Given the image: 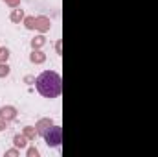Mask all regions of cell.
<instances>
[{
	"label": "cell",
	"mask_w": 158,
	"mask_h": 157,
	"mask_svg": "<svg viewBox=\"0 0 158 157\" xmlns=\"http://www.w3.org/2000/svg\"><path fill=\"white\" fill-rule=\"evenodd\" d=\"M35 85H37V91L39 94H42L44 98H57L63 91V81L61 76L53 70H44L42 74L37 76L35 79Z\"/></svg>",
	"instance_id": "cell-1"
},
{
	"label": "cell",
	"mask_w": 158,
	"mask_h": 157,
	"mask_svg": "<svg viewBox=\"0 0 158 157\" xmlns=\"http://www.w3.org/2000/svg\"><path fill=\"white\" fill-rule=\"evenodd\" d=\"M42 137H44V141H46V144H48V146L57 148V146L63 142V128L53 124V126H52V128L42 135Z\"/></svg>",
	"instance_id": "cell-2"
},
{
	"label": "cell",
	"mask_w": 158,
	"mask_h": 157,
	"mask_svg": "<svg viewBox=\"0 0 158 157\" xmlns=\"http://www.w3.org/2000/svg\"><path fill=\"white\" fill-rule=\"evenodd\" d=\"M50 28H52V20H50L48 17H44V15L35 17V30H37V32L44 34V32H48Z\"/></svg>",
	"instance_id": "cell-3"
},
{
	"label": "cell",
	"mask_w": 158,
	"mask_h": 157,
	"mask_svg": "<svg viewBox=\"0 0 158 157\" xmlns=\"http://www.w3.org/2000/svg\"><path fill=\"white\" fill-rule=\"evenodd\" d=\"M0 118H4L6 122H11L17 118V107L13 105H2L0 107Z\"/></svg>",
	"instance_id": "cell-4"
},
{
	"label": "cell",
	"mask_w": 158,
	"mask_h": 157,
	"mask_svg": "<svg viewBox=\"0 0 158 157\" xmlns=\"http://www.w3.org/2000/svg\"><path fill=\"white\" fill-rule=\"evenodd\" d=\"M52 126H53L52 118H40L39 122L35 124V129H37V133H39V135H44V133H46Z\"/></svg>",
	"instance_id": "cell-5"
},
{
	"label": "cell",
	"mask_w": 158,
	"mask_h": 157,
	"mask_svg": "<svg viewBox=\"0 0 158 157\" xmlns=\"http://www.w3.org/2000/svg\"><path fill=\"white\" fill-rule=\"evenodd\" d=\"M30 61L33 63V65H40V63H44L46 61V54L37 48V50H31V54H30Z\"/></svg>",
	"instance_id": "cell-6"
},
{
	"label": "cell",
	"mask_w": 158,
	"mask_h": 157,
	"mask_svg": "<svg viewBox=\"0 0 158 157\" xmlns=\"http://www.w3.org/2000/svg\"><path fill=\"white\" fill-rule=\"evenodd\" d=\"M24 17H26V15H24V11H22V9H20V6H19V7H13L11 15H9V20H11V22H15V24H20V22L24 20Z\"/></svg>",
	"instance_id": "cell-7"
},
{
	"label": "cell",
	"mask_w": 158,
	"mask_h": 157,
	"mask_svg": "<svg viewBox=\"0 0 158 157\" xmlns=\"http://www.w3.org/2000/svg\"><path fill=\"white\" fill-rule=\"evenodd\" d=\"M13 144L19 148V150H22V148H26L28 146V137L22 133V135H15L13 137Z\"/></svg>",
	"instance_id": "cell-8"
},
{
	"label": "cell",
	"mask_w": 158,
	"mask_h": 157,
	"mask_svg": "<svg viewBox=\"0 0 158 157\" xmlns=\"http://www.w3.org/2000/svg\"><path fill=\"white\" fill-rule=\"evenodd\" d=\"M44 44H46V37H44V35H35V37L31 39V48H33V50L42 48Z\"/></svg>",
	"instance_id": "cell-9"
},
{
	"label": "cell",
	"mask_w": 158,
	"mask_h": 157,
	"mask_svg": "<svg viewBox=\"0 0 158 157\" xmlns=\"http://www.w3.org/2000/svg\"><path fill=\"white\" fill-rule=\"evenodd\" d=\"M22 133L28 137V141H35V139H37V135H39V133H37V129H35V128H31V126H26Z\"/></svg>",
	"instance_id": "cell-10"
},
{
	"label": "cell",
	"mask_w": 158,
	"mask_h": 157,
	"mask_svg": "<svg viewBox=\"0 0 158 157\" xmlns=\"http://www.w3.org/2000/svg\"><path fill=\"white\" fill-rule=\"evenodd\" d=\"M24 26L26 30H35V17H24Z\"/></svg>",
	"instance_id": "cell-11"
},
{
	"label": "cell",
	"mask_w": 158,
	"mask_h": 157,
	"mask_svg": "<svg viewBox=\"0 0 158 157\" xmlns=\"http://www.w3.org/2000/svg\"><path fill=\"white\" fill-rule=\"evenodd\" d=\"M9 59V50L6 46H0V63H7Z\"/></svg>",
	"instance_id": "cell-12"
},
{
	"label": "cell",
	"mask_w": 158,
	"mask_h": 157,
	"mask_svg": "<svg viewBox=\"0 0 158 157\" xmlns=\"http://www.w3.org/2000/svg\"><path fill=\"white\" fill-rule=\"evenodd\" d=\"M9 72H11L9 65H7V63H0V78H6V76H9Z\"/></svg>",
	"instance_id": "cell-13"
},
{
	"label": "cell",
	"mask_w": 158,
	"mask_h": 157,
	"mask_svg": "<svg viewBox=\"0 0 158 157\" xmlns=\"http://www.w3.org/2000/svg\"><path fill=\"white\" fill-rule=\"evenodd\" d=\"M2 2H6L9 7H19L20 6V0H2Z\"/></svg>",
	"instance_id": "cell-14"
},
{
	"label": "cell",
	"mask_w": 158,
	"mask_h": 157,
	"mask_svg": "<svg viewBox=\"0 0 158 157\" xmlns=\"http://www.w3.org/2000/svg\"><path fill=\"white\" fill-rule=\"evenodd\" d=\"M28 157H39V150L37 148H28Z\"/></svg>",
	"instance_id": "cell-15"
},
{
	"label": "cell",
	"mask_w": 158,
	"mask_h": 157,
	"mask_svg": "<svg viewBox=\"0 0 158 157\" xmlns=\"http://www.w3.org/2000/svg\"><path fill=\"white\" fill-rule=\"evenodd\" d=\"M6 155H9V157H17V155H19V148L15 146L13 150H7V152H6Z\"/></svg>",
	"instance_id": "cell-16"
},
{
	"label": "cell",
	"mask_w": 158,
	"mask_h": 157,
	"mask_svg": "<svg viewBox=\"0 0 158 157\" xmlns=\"http://www.w3.org/2000/svg\"><path fill=\"white\" fill-rule=\"evenodd\" d=\"M6 124H7V122H6L4 118H0V131H4V129H6Z\"/></svg>",
	"instance_id": "cell-17"
},
{
	"label": "cell",
	"mask_w": 158,
	"mask_h": 157,
	"mask_svg": "<svg viewBox=\"0 0 158 157\" xmlns=\"http://www.w3.org/2000/svg\"><path fill=\"white\" fill-rule=\"evenodd\" d=\"M55 50H57V54H61V43H57V44H55Z\"/></svg>",
	"instance_id": "cell-18"
}]
</instances>
